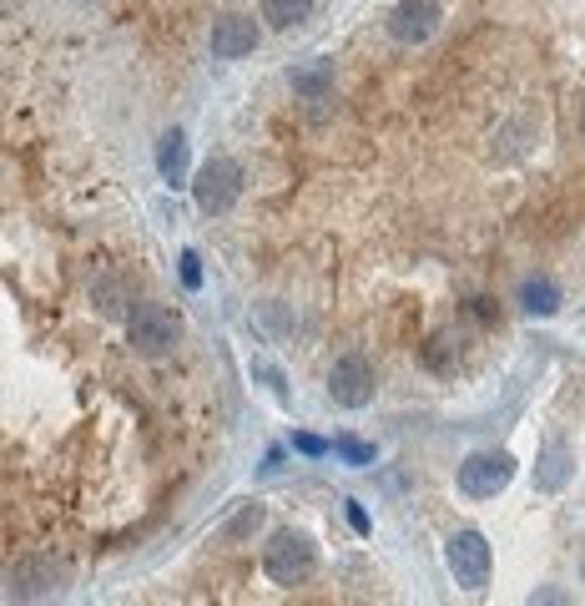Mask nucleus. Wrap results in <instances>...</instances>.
Segmentation results:
<instances>
[{"label": "nucleus", "instance_id": "nucleus-1", "mask_svg": "<svg viewBox=\"0 0 585 606\" xmlns=\"http://www.w3.org/2000/svg\"><path fill=\"white\" fill-rule=\"evenodd\" d=\"M127 339L142 359H167L183 343V318L162 308V303H137L127 318Z\"/></svg>", "mask_w": 585, "mask_h": 606}, {"label": "nucleus", "instance_id": "nucleus-2", "mask_svg": "<svg viewBox=\"0 0 585 606\" xmlns=\"http://www.w3.org/2000/svg\"><path fill=\"white\" fill-rule=\"evenodd\" d=\"M313 567H318V551H313V540L303 536V531H273V540H268V551H262V571H268V581H278V586H299V581L313 576Z\"/></svg>", "mask_w": 585, "mask_h": 606}, {"label": "nucleus", "instance_id": "nucleus-3", "mask_svg": "<svg viewBox=\"0 0 585 606\" xmlns=\"http://www.w3.org/2000/svg\"><path fill=\"white\" fill-rule=\"evenodd\" d=\"M510 480H515V455H505V450H480L459 465V490L469 501H494Z\"/></svg>", "mask_w": 585, "mask_h": 606}, {"label": "nucleus", "instance_id": "nucleus-4", "mask_svg": "<svg viewBox=\"0 0 585 606\" xmlns=\"http://www.w3.org/2000/svg\"><path fill=\"white\" fill-rule=\"evenodd\" d=\"M192 198L202 212H227L237 198H243V167H237L233 158H208L202 162V172H197V183H192Z\"/></svg>", "mask_w": 585, "mask_h": 606}, {"label": "nucleus", "instance_id": "nucleus-5", "mask_svg": "<svg viewBox=\"0 0 585 606\" xmlns=\"http://www.w3.org/2000/svg\"><path fill=\"white\" fill-rule=\"evenodd\" d=\"M374 389H378V374L364 354L334 359V370H328V395H334V405L364 409V405H374Z\"/></svg>", "mask_w": 585, "mask_h": 606}, {"label": "nucleus", "instance_id": "nucleus-6", "mask_svg": "<svg viewBox=\"0 0 585 606\" xmlns=\"http://www.w3.org/2000/svg\"><path fill=\"white\" fill-rule=\"evenodd\" d=\"M449 571L465 592H484L490 581V540L480 531H455L449 536Z\"/></svg>", "mask_w": 585, "mask_h": 606}, {"label": "nucleus", "instance_id": "nucleus-7", "mask_svg": "<svg viewBox=\"0 0 585 606\" xmlns=\"http://www.w3.org/2000/svg\"><path fill=\"white\" fill-rule=\"evenodd\" d=\"M440 0H399L389 15V36L403 46H424V40L440 31Z\"/></svg>", "mask_w": 585, "mask_h": 606}, {"label": "nucleus", "instance_id": "nucleus-8", "mask_svg": "<svg viewBox=\"0 0 585 606\" xmlns=\"http://www.w3.org/2000/svg\"><path fill=\"white\" fill-rule=\"evenodd\" d=\"M258 51V26L253 15H222L212 21V56L218 61H243V56Z\"/></svg>", "mask_w": 585, "mask_h": 606}, {"label": "nucleus", "instance_id": "nucleus-9", "mask_svg": "<svg viewBox=\"0 0 585 606\" xmlns=\"http://www.w3.org/2000/svg\"><path fill=\"white\" fill-rule=\"evenodd\" d=\"M288 81H293V92H299L303 102H324V96H334V61H328V56H313V61L288 71Z\"/></svg>", "mask_w": 585, "mask_h": 606}, {"label": "nucleus", "instance_id": "nucleus-10", "mask_svg": "<svg viewBox=\"0 0 585 606\" xmlns=\"http://www.w3.org/2000/svg\"><path fill=\"white\" fill-rule=\"evenodd\" d=\"M156 172H162L172 187L187 183V137L177 132V127L162 132V142H156Z\"/></svg>", "mask_w": 585, "mask_h": 606}, {"label": "nucleus", "instance_id": "nucleus-11", "mask_svg": "<svg viewBox=\"0 0 585 606\" xmlns=\"http://www.w3.org/2000/svg\"><path fill=\"white\" fill-rule=\"evenodd\" d=\"M15 596H46L56 592V581H61V567L51 561H26V567H15Z\"/></svg>", "mask_w": 585, "mask_h": 606}, {"label": "nucleus", "instance_id": "nucleus-12", "mask_svg": "<svg viewBox=\"0 0 585 606\" xmlns=\"http://www.w3.org/2000/svg\"><path fill=\"white\" fill-rule=\"evenodd\" d=\"M520 308L530 318H550L560 308V289L550 283V278H525L520 283Z\"/></svg>", "mask_w": 585, "mask_h": 606}, {"label": "nucleus", "instance_id": "nucleus-13", "mask_svg": "<svg viewBox=\"0 0 585 606\" xmlns=\"http://www.w3.org/2000/svg\"><path fill=\"white\" fill-rule=\"evenodd\" d=\"M308 11H313V0H262V21H268V26H278V31L308 21Z\"/></svg>", "mask_w": 585, "mask_h": 606}, {"label": "nucleus", "instance_id": "nucleus-14", "mask_svg": "<svg viewBox=\"0 0 585 606\" xmlns=\"http://www.w3.org/2000/svg\"><path fill=\"white\" fill-rule=\"evenodd\" d=\"M92 299H96V308H102V314H121V303L131 299V289L121 283V278H96Z\"/></svg>", "mask_w": 585, "mask_h": 606}, {"label": "nucleus", "instance_id": "nucleus-15", "mask_svg": "<svg viewBox=\"0 0 585 606\" xmlns=\"http://www.w3.org/2000/svg\"><path fill=\"white\" fill-rule=\"evenodd\" d=\"M328 450H334V455H339L343 465H353V470H364V465H374V445H364V440H353V435L328 440Z\"/></svg>", "mask_w": 585, "mask_h": 606}, {"label": "nucleus", "instance_id": "nucleus-16", "mask_svg": "<svg viewBox=\"0 0 585 606\" xmlns=\"http://www.w3.org/2000/svg\"><path fill=\"white\" fill-rule=\"evenodd\" d=\"M258 526H262V505H243V511H237V521L227 526V540L247 536V531H258Z\"/></svg>", "mask_w": 585, "mask_h": 606}, {"label": "nucleus", "instance_id": "nucleus-17", "mask_svg": "<svg viewBox=\"0 0 585 606\" xmlns=\"http://www.w3.org/2000/svg\"><path fill=\"white\" fill-rule=\"evenodd\" d=\"M183 283L187 289H202V258L197 253H183Z\"/></svg>", "mask_w": 585, "mask_h": 606}, {"label": "nucleus", "instance_id": "nucleus-18", "mask_svg": "<svg viewBox=\"0 0 585 606\" xmlns=\"http://www.w3.org/2000/svg\"><path fill=\"white\" fill-rule=\"evenodd\" d=\"M293 450H299V455H328V440H318V435H293Z\"/></svg>", "mask_w": 585, "mask_h": 606}, {"label": "nucleus", "instance_id": "nucleus-19", "mask_svg": "<svg viewBox=\"0 0 585 606\" xmlns=\"http://www.w3.org/2000/svg\"><path fill=\"white\" fill-rule=\"evenodd\" d=\"M349 521H353L359 536H368V515H364V505H359V501H349Z\"/></svg>", "mask_w": 585, "mask_h": 606}]
</instances>
